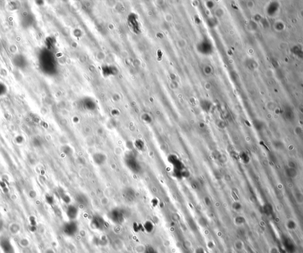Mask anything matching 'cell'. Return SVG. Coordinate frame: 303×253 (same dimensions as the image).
I'll list each match as a JSON object with an SVG mask.
<instances>
[{
    "label": "cell",
    "instance_id": "6da1fadb",
    "mask_svg": "<svg viewBox=\"0 0 303 253\" xmlns=\"http://www.w3.org/2000/svg\"><path fill=\"white\" fill-rule=\"evenodd\" d=\"M124 162L127 167L134 173H138L140 172V165L135 155L132 152H129L125 154Z\"/></svg>",
    "mask_w": 303,
    "mask_h": 253
},
{
    "label": "cell",
    "instance_id": "7a4b0ae2",
    "mask_svg": "<svg viewBox=\"0 0 303 253\" xmlns=\"http://www.w3.org/2000/svg\"><path fill=\"white\" fill-rule=\"evenodd\" d=\"M108 218L111 222L116 224H122L125 219V216L123 212L118 208H115L110 211L108 213Z\"/></svg>",
    "mask_w": 303,
    "mask_h": 253
},
{
    "label": "cell",
    "instance_id": "3957f363",
    "mask_svg": "<svg viewBox=\"0 0 303 253\" xmlns=\"http://www.w3.org/2000/svg\"><path fill=\"white\" fill-rule=\"evenodd\" d=\"M64 232L67 236L73 237L78 231V225L75 221H69L64 226Z\"/></svg>",
    "mask_w": 303,
    "mask_h": 253
},
{
    "label": "cell",
    "instance_id": "277c9868",
    "mask_svg": "<svg viewBox=\"0 0 303 253\" xmlns=\"http://www.w3.org/2000/svg\"><path fill=\"white\" fill-rule=\"evenodd\" d=\"M105 221L100 216H94L91 221V227L95 230H101L104 227Z\"/></svg>",
    "mask_w": 303,
    "mask_h": 253
},
{
    "label": "cell",
    "instance_id": "5b68a950",
    "mask_svg": "<svg viewBox=\"0 0 303 253\" xmlns=\"http://www.w3.org/2000/svg\"><path fill=\"white\" fill-rule=\"evenodd\" d=\"M66 215L69 221H75L79 214L78 208L73 205H69L66 209Z\"/></svg>",
    "mask_w": 303,
    "mask_h": 253
},
{
    "label": "cell",
    "instance_id": "8992f818",
    "mask_svg": "<svg viewBox=\"0 0 303 253\" xmlns=\"http://www.w3.org/2000/svg\"><path fill=\"white\" fill-rule=\"evenodd\" d=\"M0 246L4 253H14L13 245L8 239L6 238L1 240Z\"/></svg>",
    "mask_w": 303,
    "mask_h": 253
},
{
    "label": "cell",
    "instance_id": "52a82bcc",
    "mask_svg": "<svg viewBox=\"0 0 303 253\" xmlns=\"http://www.w3.org/2000/svg\"><path fill=\"white\" fill-rule=\"evenodd\" d=\"M92 160L97 165L101 166L106 163L107 157L106 155L102 153H96L92 156Z\"/></svg>",
    "mask_w": 303,
    "mask_h": 253
},
{
    "label": "cell",
    "instance_id": "ba28073f",
    "mask_svg": "<svg viewBox=\"0 0 303 253\" xmlns=\"http://www.w3.org/2000/svg\"><path fill=\"white\" fill-rule=\"evenodd\" d=\"M142 227H143V228L144 229L145 231L148 234L152 233L155 229L154 224L150 221H146L143 224Z\"/></svg>",
    "mask_w": 303,
    "mask_h": 253
},
{
    "label": "cell",
    "instance_id": "9c48e42d",
    "mask_svg": "<svg viewBox=\"0 0 303 253\" xmlns=\"http://www.w3.org/2000/svg\"><path fill=\"white\" fill-rule=\"evenodd\" d=\"M124 195L125 196V198L127 199V200L130 201L134 199L135 193L134 191L131 188H127L124 190Z\"/></svg>",
    "mask_w": 303,
    "mask_h": 253
},
{
    "label": "cell",
    "instance_id": "30bf717a",
    "mask_svg": "<svg viewBox=\"0 0 303 253\" xmlns=\"http://www.w3.org/2000/svg\"><path fill=\"white\" fill-rule=\"evenodd\" d=\"M134 147L139 151H142L145 149V144L144 143L140 140L136 141L134 143Z\"/></svg>",
    "mask_w": 303,
    "mask_h": 253
},
{
    "label": "cell",
    "instance_id": "8fae6325",
    "mask_svg": "<svg viewBox=\"0 0 303 253\" xmlns=\"http://www.w3.org/2000/svg\"><path fill=\"white\" fill-rule=\"evenodd\" d=\"M142 228H143V227L140 226V225H139V224H137L136 222L134 223V224H133V229H134V231L138 232V231H140V229Z\"/></svg>",
    "mask_w": 303,
    "mask_h": 253
},
{
    "label": "cell",
    "instance_id": "7c38bea8",
    "mask_svg": "<svg viewBox=\"0 0 303 253\" xmlns=\"http://www.w3.org/2000/svg\"><path fill=\"white\" fill-rule=\"evenodd\" d=\"M62 200L66 203H69L70 201H71V198H69V196L65 193H64L62 195Z\"/></svg>",
    "mask_w": 303,
    "mask_h": 253
},
{
    "label": "cell",
    "instance_id": "4fadbf2b",
    "mask_svg": "<svg viewBox=\"0 0 303 253\" xmlns=\"http://www.w3.org/2000/svg\"><path fill=\"white\" fill-rule=\"evenodd\" d=\"M47 201H48V202L49 203H50V204L53 203V198H52V196H48V197L47 198Z\"/></svg>",
    "mask_w": 303,
    "mask_h": 253
}]
</instances>
